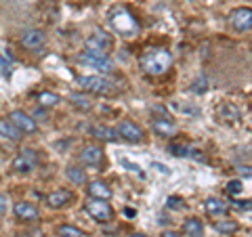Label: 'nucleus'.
<instances>
[{"instance_id":"nucleus-33","label":"nucleus","mask_w":252,"mask_h":237,"mask_svg":"<svg viewBox=\"0 0 252 237\" xmlns=\"http://www.w3.org/2000/svg\"><path fill=\"white\" fill-rule=\"evenodd\" d=\"M154 168H156L158 172H162V175H170V170L166 168V166H162V164H154Z\"/></svg>"},{"instance_id":"nucleus-13","label":"nucleus","mask_w":252,"mask_h":237,"mask_svg":"<svg viewBox=\"0 0 252 237\" xmlns=\"http://www.w3.org/2000/svg\"><path fill=\"white\" fill-rule=\"evenodd\" d=\"M78 157H80V162L86 166H99L103 162V149L97 147V145H86Z\"/></svg>"},{"instance_id":"nucleus-29","label":"nucleus","mask_w":252,"mask_h":237,"mask_svg":"<svg viewBox=\"0 0 252 237\" xmlns=\"http://www.w3.org/2000/svg\"><path fill=\"white\" fill-rule=\"evenodd\" d=\"M6 210H9V197H6V195H2V193H0V216H2L4 214V212Z\"/></svg>"},{"instance_id":"nucleus-25","label":"nucleus","mask_w":252,"mask_h":237,"mask_svg":"<svg viewBox=\"0 0 252 237\" xmlns=\"http://www.w3.org/2000/svg\"><path fill=\"white\" fill-rule=\"evenodd\" d=\"M38 103H40L42 107H55V105H59L61 101H59V97L57 94H53V92H40L38 94Z\"/></svg>"},{"instance_id":"nucleus-9","label":"nucleus","mask_w":252,"mask_h":237,"mask_svg":"<svg viewBox=\"0 0 252 237\" xmlns=\"http://www.w3.org/2000/svg\"><path fill=\"white\" fill-rule=\"evenodd\" d=\"M38 164V155L34 149H23V151L13 160V170L17 172H32Z\"/></svg>"},{"instance_id":"nucleus-30","label":"nucleus","mask_w":252,"mask_h":237,"mask_svg":"<svg viewBox=\"0 0 252 237\" xmlns=\"http://www.w3.org/2000/svg\"><path fill=\"white\" fill-rule=\"evenodd\" d=\"M0 69H2V74H4V76H9V74H11V63H6L2 55H0Z\"/></svg>"},{"instance_id":"nucleus-17","label":"nucleus","mask_w":252,"mask_h":237,"mask_svg":"<svg viewBox=\"0 0 252 237\" xmlns=\"http://www.w3.org/2000/svg\"><path fill=\"white\" fill-rule=\"evenodd\" d=\"M0 137L11 139V141H21L23 132L9 120V118H2V120H0Z\"/></svg>"},{"instance_id":"nucleus-1","label":"nucleus","mask_w":252,"mask_h":237,"mask_svg":"<svg viewBox=\"0 0 252 237\" xmlns=\"http://www.w3.org/2000/svg\"><path fill=\"white\" fill-rule=\"evenodd\" d=\"M172 67V55L166 49H160V46H154V49H147L141 57V69L147 76L160 78Z\"/></svg>"},{"instance_id":"nucleus-19","label":"nucleus","mask_w":252,"mask_h":237,"mask_svg":"<svg viewBox=\"0 0 252 237\" xmlns=\"http://www.w3.org/2000/svg\"><path fill=\"white\" fill-rule=\"evenodd\" d=\"M183 233L187 237H204V225H202V220L200 218H187L185 223H183Z\"/></svg>"},{"instance_id":"nucleus-7","label":"nucleus","mask_w":252,"mask_h":237,"mask_svg":"<svg viewBox=\"0 0 252 237\" xmlns=\"http://www.w3.org/2000/svg\"><path fill=\"white\" fill-rule=\"evenodd\" d=\"M84 46H86V51H91V53H94V55H101V57H107V49H109V46H112V36H107L105 31L97 30L93 36L86 38Z\"/></svg>"},{"instance_id":"nucleus-36","label":"nucleus","mask_w":252,"mask_h":237,"mask_svg":"<svg viewBox=\"0 0 252 237\" xmlns=\"http://www.w3.org/2000/svg\"><path fill=\"white\" fill-rule=\"evenodd\" d=\"M36 118H42V120H44V118H46V112H42V109H38V112H36Z\"/></svg>"},{"instance_id":"nucleus-10","label":"nucleus","mask_w":252,"mask_h":237,"mask_svg":"<svg viewBox=\"0 0 252 237\" xmlns=\"http://www.w3.org/2000/svg\"><path fill=\"white\" fill-rule=\"evenodd\" d=\"M9 120L17 126V128L23 132V134H34L36 130H38V124H36V120L32 116H28L26 112H21V109H17V112H13L11 116H9Z\"/></svg>"},{"instance_id":"nucleus-12","label":"nucleus","mask_w":252,"mask_h":237,"mask_svg":"<svg viewBox=\"0 0 252 237\" xmlns=\"http://www.w3.org/2000/svg\"><path fill=\"white\" fill-rule=\"evenodd\" d=\"M44 42H46V36H44V31H40V30H28L26 34L21 36V44L26 46V49H30V51L42 49Z\"/></svg>"},{"instance_id":"nucleus-18","label":"nucleus","mask_w":252,"mask_h":237,"mask_svg":"<svg viewBox=\"0 0 252 237\" xmlns=\"http://www.w3.org/2000/svg\"><path fill=\"white\" fill-rule=\"evenodd\" d=\"M89 195L97 197V200H109L112 197V189L103 180H93V183H89Z\"/></svg>"},{"instance_id":"nucleus-20","label":"nucleus","mask_w":252,"mask_h":237,"mask_svg":"<svg viewBox=\"0 0 252 237\" xmlns=\"http://www.w3.org/2000/svg\"><path fill=\"white\" fill-rule=\"evenodd\" d=\"M215 229L223 235H233L240 231V223L233 218H220V220H215Z\"/></svg>"},{"instance_id":"nucleus-4","label":"nucleus","mask_w":252,"mask_h":237,"mask_svg":"<svg viewBox=\"0 0 252 237\" xmlns=\"http://www.w3.org/2000/svg\"><path fill=\"white\" fill-rule=\"evenodd\" d=\"M84 210H86V214L93 216V220H97V223H109L114 216L112 204H107V200H97V197H91V200L84 204Z\"/></svg>"},{"instance_id":"nucleus-15","label":"nucleus","mask_w":252,"mask_h":237,"mask_svg":"<svg viewBox=\"0 0 252 237\" xmlns=\"http://www.w3.org/2000/svg\"><path fill=\"white\" fill-rule=\"evenodd\" d=\"M204 210H206L210 216H220V214L229 212V204L219 200V197H208V200L204 202Z\"/></svg>"},{"instance_id":"nucleus-24","label":"nucleus","mask_w":252,"mask_h":237,"mask_svg":"<svg viewBox=\"0 0 252 237\" xmlns=\"http://www.w3.org/2000/svg\"><path fill=\"white\" fill-rule=\"evenodd\" d=\"M69 101H72L76 107H80V109H91L93 107V101L86 97V94H80V92H72L69 94Z\"/></svg>"},{"instance_id":"nucleus-35","label":"nucleus","mask_w":252,"mask_h":237,"mask_svg":"<svg viewBox=\"0 0 252 237\" xmlns=\"http://www.w3.org/2000/svg\"><path fill=\"white\" fill-rule=\"evenodd\" d=\"M135 214H137V212H135V210H132V208H124V216H130V218H132V216H135Z\"/></svg>"},{"instance_id":"nucleus-26","label":"nucleus","mask_w":252,"mask_h":237,"mask_svg":"<svg viewBox=\"0 0 252 237\" xmlns=\"http://www.w3.org/2000/svg\"><path fill=\"white\" fill-rule=\"evenodd\" d=\"M59 237H84V231L72 225H61L59 227Z\"/></svg>"},{"instance_id":"nucleus-31","label":"nucleus","mask_w":252,"mask_h":237,"mask_svg":"<svg viewBox=\"0 0 252 237\" xmlns=\"http://www.w3.org/2000/svg\"><path fill=\"white\" fill-rule=\"evenodd\" d=\"M235 204V208H240V210H252V202L246 200V202H233Z\"/></svg>"},{"instance_id":"nucleus-11","label":"nucleus","mask_w":252,"mask_h":237,"mask_svg":"<svg viewBox=\"0 0 252 237\" xmlns=\"http://www.w3.org/2000/svg\"><path fill=\"white\" fill-rule=\"evenodd\" d=\"M152 128L158 137L162 139H170L177 134V124L170 120V118H154L152 120Z\"/></svg>"},{"instance_id":"nucleus-6","label":"nucleus","mask_w":252,"mask_h":237,"mask_svg":"<svg viewBox=\"0 0 252 237\" xmlns=\"http://www.w3.org/2000/svg\"><path fill=\"white\" fill-rule=\"evenodd\" d=\"M229 26L235 31H250L252 30V9L250 6H238L229 13Z\"/></svg>"},{"instance_id":"nucleus-16","label":"nucleus","mask_w":252,"mask_h":237,"mask_svg":"<svg viewBox=\"0 0 252 237\" xmlns=\"http://www.w3.org/2000/svg\"><path fill=\"white\" fill-rule=\"evenodd\" d=\"M72 200V193L67 191V189H59V191H53L46 195V204H49V208H63L65 204Z\"/></svg>"},{"instance_id":"nucleus-23","label":"nucleus","mask_w":252,"mask_h":237,"mask_svg":"<svg viewBox=\"0 0 252 237\" xmlns=\"http://www.w3.org/2000/svg\"><path fill=\"white\" fill-rule=\"evenodd\" d=\"M219 114L225 118V120H231V122H235L240 118V109L235 107L233 103H223L219 107Z\"/></svg>"},{"instance_id":"nucleus-27","label":"nucleus","mask_w":252,"mask_h":237,"mask_svg":"<svg viewBox=\"0 0 252 237\" xmlns=\"http://www.w3.org/2000/svg\"><path fill=\"white\" fill-rule=\"evenodd\" d=\"M242 189H244V183H242L240 178L227 180V185H225V191L229 193V195H238V193H242Z\"/></svg>"},{"instance_id":"nucleus-14","label":"nucleus","mask_w":252,"mask_h":237,"mask_svg":"<svg viewBox=\"0 0 252 237\" xmlns=\"http://www.w3.org/2000/svg\"><path fill=\"white\" fill-rule=\"evenodd\" d=\"M15 216H17L19 220H38V216H40V212H38V208L34 206V204L30 202H19L15 204Z\"/></svg>"},{"instance_id":"nucleus-32","label":"nucleus","mask_w":252,"mask_h":237,"mask_svg":"<svg viewBox=\"0 0 252 237\" xmlns=\"http://www.w3.org/2000/svg\"><path fill=\"white\" fill-rule=\"evenodd\" d=\"M168 208H181V200H177V197H168Z\"/></svg>"},{"instance_id":"nucleus-3","label":"nucleus","mask_w":252,"mask_h":237,"mask_svg":"<svg viewBox=\"0 0 252 237\" xmlns=\"http://www.w3.org/2000/svg\"><path fill=\"white\" fill-rule=\"evenodd\" d=\"M76 86H80V89L94 92V94H114L116 92V84L103 76H78Z\"/></svg>"},{"instance_id":"nucleus-28","label":"nucleus","mask_w":252,"mask_h":237,"mask_svg":"<svg viewBox=\"0 0 252 237\" xmlns=\"http://www.w3.org/2000/svg\"><path fill=\"white\" fill-rule=\"evenodd\" d=\"M206 86H208V82H206V78H198L193 84H191V90L193 92H198V94H202V92H206Z\"/></svg>"},{"instance_id":"nucleus-21","label":"nucleus","mask_w":252,"mask_h":237,"mask_svg":"<svg viewBox=\"0 0 252 237\" xmlns=\"http://www.w3.org/2000/svg\"><path fill=\"white\" fill-rule=\"evenodd\" d=\"M91 134H93V137H97V139H101V141H118L116 128H109V126H103V124L93 126Z\"/></svg>"},{"instance_id":"nucleus-2","label":"nucleus","mask_w":252,"mask_h":237,"mask_svg":"<svg viewBox=\"0 0 252 237\" xmlns=\"http://www.w3.org/2000/svg\"><path fill=\"white\" fill-rule=\"evenodd\" d=\"M109 26H112L114 31H118L120 36L124 38H132L139 34V23L137 19L132 17V13L128 9H124V6H116L109 15Z\"/></svg>"},{"instance_id":"nucleus-8","label":"nucleus","mask_w":252,"mask_h":237,"mask_svg":"<svg viewBox=\"0 0 252 237\" xmlns=\"http://www.w3.org/2000/svg\"><path fill=\"white\" fill-rule=\"evenodd\" d=\"M116 132H118V137H122L124 141H128V143H139V141H143V137H145L143 128L130 120H122L118 124Z\"/></svg>"},{"instance_id":"nucleus-5","label":"nucleus","mask_w":252,"mask_h":237,"mask_svg":"<svg viewBox=\"0 0 252 237\" xmlns=\"http://www.w3.org/2000/svg\"><path fill=\"white\" fill-rule=\"evenodd\" d=\"M76 61L80 63V65L97 69V72H101V74H109V72L114 69V63L109 61V57H101V55H94V53L86 51V49H84L80 55H78Z\"/></svg>"},{"instance_id":"nucleus-22","label":"nucleus","mask_w":252,"mask_h":237,"mask_svg":"<svg viewBox=\"0 0 252 237\" xmlns=\"http://www.w3.org/2000/svg\"><path fill=\"white\" fill-rule=\"evenodd\" d=\"M65 177H67L69 183H74L76 187L86 185V172L82 168H78V166H69V168L65 170Z\"/></svg>"},{"instance_id":"nucleus-34","label":"nucleus","mask_w":252,"mask_h":237,"mask_svg":"<svg viewBox=\"0 0 252 237\" xmlns=\"http://www.w3.org/2000/svg\"><path fill=\"white\" fill-rule=\"evenodd\" d=\"M160 237H181V235H179L177 231H164Z\"/></svg>"},{"instance_id":"nucleus-37","label":"nucleus","mask_w":252,"mask_h":237,"mask_svg":"<svg viewBox=\"0 0 252 237\" xmlns=\"http://www.w3.org/2000/svg\"><path fill=\"white\" fill-rule=\"evenodd\" d=\"M130 237H147V235H143V233H132Z\"/></svg>"}]
</instances>
